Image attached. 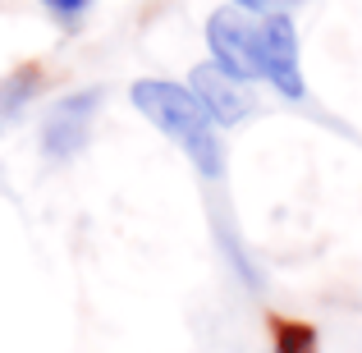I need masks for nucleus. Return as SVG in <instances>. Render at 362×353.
Segmentation results:
<instances>
[{"label": "nucleus", "instance_id": "nucleus-1", "mask_svg": "<svg viewBox=\"0 0 362 353\" xmlns=\"http://www.w3.org/2000/svg\"><path fill=\"white\" fill-rule=\"evenodd\" d=\"M129 101L142 120L156 133H165L179 151L188 156V166L202 179H221L225 175V147H221V129L211 124V115L202 110V101L188 92V83L175 79H138L129 88Z\"/></svg>", "mask_w": 362, "mask_h": 353}, {"label": "nucleus", "instance_id": "nucleus-2", "mask_svg": "<svg viewBox=\"0 0 362 353\" xmlns=\"http://www.w3.org/2000/svg\"><path fill=\"white\" fill-rule=\"evenodd\" d=\"M257 64H262V83H271L284 101L308 97V79H303V51H298V23L289 9L257 18Z\"/></svg>", "mask_w": 362, "mask_h": 353}, {"label": "nucleus", "instance_id": "nucleus-3", "mask_svg": "<svg viewBox=\"0 0 362 353\" xmlns=\"http://www.w3.org/2000/svg\"><path fill=\"white\" fill-rule=\"evenodd\" d=\"M206 60L225 69L239 83H262V64H257V14H243L234 5H216L206 14Z\"/></svg>", "mask_w": 362, "mask_h": 353}, {"label": "nucleus", "instance_id": "nucleus-4", "mask_svg": "<svg viewBox=\"0 0 362 353\" xmlns=\"http://www.w3.org/2000/svg\"><path fill=\"white\" fill-rule=\"evenodd\" d=\"M106 101L101 88H78V92H64L46 106L42 129H37V142H42V156L51 161H74L92 138V124H97V110Z\"/></svg>", "mask_w": 362, "mask_h": 353}, {"label": "nucleus", "instance_id": "nucleus-5", "mask_svg": "<svg viewBox=\"0 0 362 353\" xmlns=\"http://www.w3.org/2000/svg\"><path fill=\"white\" fill-rule=\"evenodd\" d=\"M188 92L202 101V110L211 115L216 129H234V124H243L252 115V92H247V83L230 79V74L216 69L211 60L188 69Z\"/></svg>", "mask_w": 362, "mask_h": 353}, {"label": "nucleus", "instance_id": "nucleus-6", "mask_svg": "<svg viewBox=\"0 0 362 353\" xmlns=\"http://www.w3.org/2000/svg\"><path fill=\"white\" fill-rule=\"evenodd\" d=\"M37 97H42V69L23 64V69L5 74L0 79V120H18Z\"/></svg>", "mask_w": 362, "mask_h": 353}, {"label": "nucleus", "instance_id": "nucleus-7", "mask_svg": "<svg viewBox=\"0 0 362 353\" xmlns=\"http://www.w3.org/2000/svg\"><path fill=\"white\" fill-rule=\"evenodd\" d=\"M317 349V330L298 326V321H275V353H312Z\"/></svg>", "mask_w": 362, "mask_h": 353}, {"label": "nucleus", "instance_id": "nucleus-8", "mask_svg": "<svg viewBox=\"0 0 362 353\" xmlns=\"http://www.w3.org/2000/svg\"><path fill=\"white\" fill-rule=\"evenodd\" d=\"M37 5L46 9V14L55 18V23H64V28H74V23H83L88 18V9H92V0H37Z\"/></svg>", "mask_w": 362, "mask_h": 353}]
</instances>
